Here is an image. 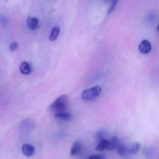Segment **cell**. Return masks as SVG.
Instances as JSON below:
<instances>
[{
    "instance_id": "4fadbf2b",
    "label": "cell",
    "mask_w": 159,
    "mask_h": 159,
    "mask_svg": "<svg viewBox=\"0 0 159 159\" xmlns=\"http://www.w3.org/2000/svg\"><path fill=\"white\" fill-rule=\"evenodd\" d=\"M59 32H60V29L59 28L57 27H54L51 31L50 37H49L50 40L52 41L55 40L59 35Z\"/></svg>"
},
{
    "instance_id": "7a4b0ae2",
    "label": "cell",
    "mask_w": 159,
    "mask_h": 159,
    "mask_svg": "<svg viewBox=\"0 0 159 159\" xmlns=\"http://www.w3.org/2000/svg\"><path fill=\"white\" fill-rule=\"evenodd\" d=\"M102 88L99 85H96L83 92L82 98L86 101H91L97 98L101 93Z\"/></svg>"
},
{
    "instance_id": "277c9868",
    "label": "cell",
    "mask_w": 159,
    "mask_h": 159,
    "mask_svg": "<svg viewBox=\"0 0 159 159\" xmlns=\"http://www.w3.org/2000/svg\"><path fill=\"white\" fill-rule=\"evenodd\" d=\"M108 144L107 149L114 150L117 149L120 144H121L120 140L119 138L116 136L111 137L108 140Z\"/></svg>"
},
{
    "instance_id": "5bb4252c",
    "label": "cell",
    "mask_w": 159,
    "mask_h": 159,
    "mask_svg": "<svg viewBox=\"0 0 159 159\" xmlns=\"http://www.w3.org/2000/svg\"><path fill=\"white\" fill-rule=\"evenodd\" d=\"M106 134H107L106 131L104 130H100L97 132L95 137L96 140L98 141V143L102 141V140L106 139Z\"/></svg>"
},
{
    "instance_id": "9a60e30c",
    "label": "cell",
    "mask_w": 159,
    "mask_h": 159,
    "mask_svg": "<svg viewBox=\"0 0 159 159\" xmlns=\"http://www.w3.org/2000/svg\"><path fill=\"white\" fill-rule=\"evenodd\" d=\"M9 48L11 51L14 52V51H16L18 48V43L16 42H13L10 43Z\"/></svg>"
},
{
    "instance_id": "52a82bcc",
    "label": "cell",
    "mask_w": 159,
    "mask_h": 159,
    "mask_svg": "<svg viewBox=\"0 0 159 159\" xmlns=\"http://www.w3.org/2000/svg\"><path fill=\"white\" fill-rule=\"evenodd\" d=\"M82 144L79 141H76L73 143L70 149V154L72 156H75L79 154L82 150Z\"/></svg>"
},
{
    "instance_id": "7c38bea8",
    "label": "cell",
    "mask_w": 159,
    "mask_h": 159,
    "mask_svg": "<svg viewBox=\"0 0 159 159\" xmlns=\"http://www.w3.org/2000/svg\"><path fill=\"white\" fill-rule=\"evenodd\" d=\"M108 144V140L106 139L102 140V141L98 143V145L96 147L95 149L99 151H102L106 149H107Z\"/></svg>"
},
{
    "instance_id": "8fae6325",
    "label": "cell",
    "mask_w": 159,
    "mask_h": 159,
    "mask_svg": "<svg viewBox=\"0 0 159 159\" xmlns=\"http://www.w3.org/2000/svg\"><path fill=\"white\" fill-rule=\"evenodd\" d=\"M141 148V144L138 142H135L129 147L130 154H136L139 152Z\"/></svg>"
},
{
    "instance_id": "ba28073f",
    "label": "cell",
    "mask_w": 159,
    "mask_h": 159,
    "mask_svg": "<svg viewBox=\"0 0 159 159\" xmlns=\"http://www.w3.org/2000/svg\"><path fill=\"white\" fill-rule=\"evenodd\" d=\"M117 152L122 157H127L130 153L129 152V147L124 144H120L117 148Z\"/></svg>"
},
{
    "instance_id": "e0dca14e",
    "label": "cell",
    "mask_w": 159,
    "mask_h": 159,
    "mask_svg": "<svg viewBox=\"0 0 159 159\" xmlns=\"http://www.w3.org/2000/svg\"><path fill=\"white\" fill-rule=\"evenodd\" d=\"M88 159H106V158L105 156L103 155L96 154V155H91L88 158Z\"/></svg>"
},
{
    "instance_id": "3957f363",
    "label": "cell",
    "mask_w": 159,
    "mask_h": 159,
    "mask_svg": "<svg viewBox=\"0 0 159 159\" xmlns=\"http://www.w3.org/2000/svg\"><path fill=\"white\" fill-rule=\"evenodd\" d=\"M151 44L147 40H144L142 41L139 47V52L141 53L145 54L149 53L151 51Z\"/></svg>"
},
{
    "instance_id": "8992f818",
    "label": "cell",
    "mask_w": 159,
    "mask_h": 159,
    "mask_svg": "<svg viewBox=\"0 0 159 159\" xmlns=\"http://www.w3.org/2000/svg\"><path fill=\"white\" fill-rule=\"evenodd\" d=\"M22 152L27 157H30L35 152V148L32 145L28 144H24L22 147Z\"/></svg>"
},
{
    "instance_id": "5b68a950",
    "label": "cell",
    "mask_w": 159,
    "mask_h": 159,
    "mask_svg": "<svg viewBox=\"0 0 159 159\" xmlns=\"http://www.w3.org/2000/svg\"><path fill=\"white\" fill-rule=\"evenodd\" d=\"M27 25L29 28L34 30L39 26V20L36 17H28L26 20Z\"/></svg>"
},
{
    "instance_id": "9c48e42d",
    "label": "cell",
    "mask_w": 159,
    "mask_h": 159,
    "mask_svg": "<svg viewBox=\"0 0 159 159\" xmlns=\"http://www.w3.org/2000/svg\"><path fill=\"white\" fill-rule=\"evenodd\" d=\"M20 72L25 75H28L31 72L30 66L28 62L24 61L21 63L20 66Z\"/></svg>"
},
{
    "instance_id": "6da1fadb",
    "label": "cell",
    "mask_w": 159,
    "mask_h": 159,
    "mask_svg": "<svg viewBox=\"0 0 159 159\" xmlns=\"http://www.w3.org/2000/svg\"><path fill=\"white\" fill-rule=\"evenodd\" d=\"M69 106V99L67 95L63 94L57 98L49 107V111L54 114L67 112Z\"/></svg>"
},
{
    "instance_id": "30bf717a",
    "label": "cell",
    "mask_w": 159,
    "mask_h": 159,
    "mask_svg": "<svg viewBox=\"0 0 159 159\" xmlns=\"http://www.w3.org/2000/svg\"><path fill=\"white\" fill-rule=\"evenodd\" d=\"M55 118L63 121H69L72 118V114L68 112H61L54 114Z\"/></svg>"
},
{
    "instance_id": "2e32d148",
    "label": "cell",
    "mask_w": 159,
    "mask_h": 159,
    "mask_svg": "<svg viewBox=\"0 0 159 159\" xmlns=\"http://www.w3.org/2000/svg\"><path fill=\"white\" fill-rule=\"evenodd\" d=\"M117 2H118L117 1H112L111 6L110 7L108 11L107 15H109L112 12V11L115 9V7H116V5H117Z\"/></svg>"
}]
</instances>
